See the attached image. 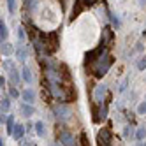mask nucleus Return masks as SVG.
<instances>
[{"instance_id": "f257e3e1", "label": "nucleus", "mask_w": 146, "mask_h": 146, "mask_svg": "<svg viewBox=\"0 0 146 146\" xmlns=\"http://www.w3.org/2000/svg\"><path fill=\"white\" fill-rule=\"evenodd\" d=\"M113 65V56L109 55V51H106L102 56H99L95 62L92 64V72H93V76L95 78H102V76H106L109 69Z\"/></svg>"}, {"instance_id": "f03ea898", "label": "nucleus", "mask_w": 146, "mask_h": 146, "mask_svg": "<svg viewBox=\"0 0 146 146\" xmlns=\"http://www.w3.org/2000/svg\"><path fill=\"white\" fill-rule=\"evenodd\" d=\"M53 114H55V118L58 120V121H62V123H65V121H69L70 120V116H72V108L69 106V104H56V106L53 108Z\"/></svg>"}, {"instance_id": "7ed1b4c3", "label": "nucleus", "mask_w": 146, "mask_h": 146, "mask_svg": "<svg viewBox=\"0 0 146 146\" xmlns=\"http://www.w3.org/2000/svg\"><path fill=\"white\" fill-rule=\"evenodd\" d=\"M46 83H48V90H49V93L53 95L56 100H67V95H65V92H64V88L60 86V83H53V81H48L46 79Z\"/></svg>"}, {"instance_id": "20e7f679", "label": "nucleus", "mask_w": 146, "mask_h": 146, "mask_svg": "<svg viewBox=\"0 0 146 146\" xmlns=\"http://www.w3.org/2000/svg\"><path fill=\"white\" fill-rule=\"evenodd\" d=\"M113 39H114V30L109 27V25H106L102 28V34H100V42L104 44V46H111L113 44Z\"/></svg>"}, {"instance_id": "39448f33", "label": "nucleus", "mask_w": 146, "mask_h": 146, "mask_svg": "<svg viewBox=\"0 0 146 146\" xmlns=\"http://www.w3.org/2000/svg\"><path fill=\"white\" fill-rule=\"evenodd\" d=\"M106 93H108V85H106V83L97 85L95 92H93V102H95V104H102V100L106 99Z\"/></svg>"}, {"instance_id": "423d86ee", "label": "nucleus", "mask_w": 146, "mask_h": 146, "mask_svg": "<svg viewBox=\"0 0 146 146\" xmlns=\"http://www.w3.org/2000/svg\"><path fill=\"white\" fill-rule=\"evenodd\" d=\"M46 48H48V53H55L58 49V34L56 32H51L46 35Z\"/></svg>"}, {"instance_id": "0eeeda50", "label": "nucleus", "mask_w": 146, "mask_h": 146, "mask_svg": "<svg viewBox=\"0 0 146 146\" xmlns=\"http://www.w3.org/2000/svg\"><path fill=\"white\" fill-rule=\"evenodd\" d=\"M97 143L100 146H109L111 144V130L106 129V127H102L97 134Z\"/></svg>"}, {"instance_id": "6e6552de", "label": "nucleus", "mask_w": 146, "mask_h": 146, "mask_svg": "<svg viewBox=\"0 0 146 146\" xmlns=\"http://www.w3.org/2000/svg\"><path fill=\"white\" fill-rule=\"evenodd\" d=\"M44 76L48 81H53V83H62V72L56 67H46L44 70Z\"/></svg>"}, {"instance_id": "1a4fd4ad", "label": "nucleus", "mask_w": 146, "mask_h": 146, "mask_svg": "<svg viewBox=\"0 0 146 146\" xmlns=\"http://www.w3.org/2000/svg\"><path fill=\"white\" fill-rule=\"evenodd\" d=\"M58 144H64V146H72V144H76V137H74V135H72L70 132L64 130V132H60Z\"/></svg>"}, {"instance_id": "9d476101", "label": "nucleus", "mask_w": 146, "mask_h": 146, "mask_svg": "<svg viewBox=\"0 0 146 146\" xmlns=\"http://www.w3.org/2000/svg\"><path fill=\"white\" fill-rule=\"evenodd\" d=\"M19 113H21V116H25V118H30V116H32V114L35 113V109H34V104H28V102L19 104Z\"/></svg>"}, {"instance_id": "9b49d317", "label": "nucleus", "mask_w": 146, "mask_h": 146, "mask_svg": "<svg viewBox=\"0 0 146 146\" xmlns=\"http://www.w3.org/2000/svg\"><path fill=\"white\" fill-rule=\"evenodd\" d=\"M13 137L16 139V141H21L23 139V135H25V125H21V123H16L14 125V129H13Z\"/></svg>"}, {"instance_id": "f8f14e48", "label": "nucleus", "mask_w": 146, "mask_h": 146, "mask_svg": "<svg viewBox=\"0 0 146 146\" xmlns=\"http://www.w3.org/2000/svg\"><path fill=\"white\" fill-rule=\"evenodd\" d=\"M9 79H11V85H19V81H21L23 79V74H19V72H18V69L14 67V69H11V70H9Z\"/></svg>"}, {"instance_id": "ddd939ff", "label": "nucleus", "mask_w": 146, "mask_h": 146, "mask_svg": "<svg viewBox=\"0 0 146 146\" xmlns=\"http://www.w3.org/2000/svg\"><path fill=\"white\" fill-rule=\"evenodd\" d=\"M21 99H23V102L34 104V102H35V92H34L32 88H27V90H23V93H21Z\"/></svg>"}, {"instance_id": "4468645a", "label": "nucleus", "mask_w": 146, "mask_h": 146, "mask_svg": "<svg viewBox=\"0 0 146 146\" xmlns=\"http://www.w3.org/2000/svg\"><path fill=\"white\" fill-rule=\"evenodd\" d=\"M21 74H23V81L27 83V85H32V81H34V74H32V69L25 65V67L21 69Z\"/></svg>"}, {"instance_id": "2eb2a0df", "label": "nucleus", "mask_w": 146, "mask_h": 146, "mask_svg": "<svg viewBox=\"0 0 146 146\" xmlns=\"http://www.w3.org/2000/svg\"><path fill=\"white\" fill-rule=\"evenodd\" d=\"M16 56H18V60L19 62H25L27 60V49L23 48V40L18 44V48H16Z\"/></svg>"}, {"instance_id": "dca6fc26", "label": "nucleus", "mask_w": 146, "mask_h": 146, "mask_svg": "<svg viewBox=\"0 0 146 146\" xmlns=\"http://www.w3.org/2000/svg\"><path fill=\"white\" fill-rule=\"evenodd\" d=\"M11 95H4L2 97V102H0V109H2V113H7L9 108H11Z\"/></svg>"}, {"instance_id": "f3484780", "label": "nucleus", "mask_w": 146, "mask_h": 146, "mask_svg": "<svg viewBox=\"0 0 146 146\" xmlns=\"http://www.w3.org/2000/svg\"><path fill=\"white\" fill-rule=\"evenodd\" d=\"M34 127H35V132H37L39 137H46V127H44V121H40V120L35 121Z\"/></svg>"}, {"instance_id": "a211bd4d", "label": "nucleus", "mask_w": 146, "mask_h": 146, "mask_svg": "<svg viewBox=\"0 0 146 146\" xmlns=\"http://www.w3.org/2000/svg\"><path fill=\"white\" fill-rule=\"evenodd\" d=\"M7 37H9V30H7V25L4 23V19H2V21H0V40L5 42Z\"/></svg>"}, {"instance_id": "6ab92c4d", "label": "nucleus", "mask_w": 146, "mask_h": 146, "mask_svg": "<svg viewBox=\"0 0 146 146\" xmlns=\"http://www.w3.org/2000/svg\"><path fill=\"white\" fill-rule=\"evenodd\" d=\"M2 55L4 56H11L13 55V46L9 44L7 40H5V42H2Z\"/></svg>"}, {"instance_id": "aec40b11", "label": "nucleus", "mask_w": 146, "mask_h": 146, "mask_svg": "<svg viewBox=\"0 0 146 146\" xmlns=\"http://www.w3.org/2000/svg\"><path fill=\"white\" fill-rule=\"evenodd\" d=\"M39 5V0H25V9L27 11H35Z\"/></svg>"}, {"instance_id": "412c9836", "label": "nucleus", "mask_w": 146, "mask_h": 146, "mask_svg": "<svg viewBox=\"0 0 146 146\" xmlns=\"http://www.w3.org/2000/svg\"><path fill=\"white\" fill-rule=\"evenodd\" d=\"M144 137H146V127H144V125H141V127L135 130V139H137V141H143Z\"/></svg>"}, {"instance_id": "4be33fe9", "label": "nucleus", "mask_w": 146, "mask_h": 146, "mask_svg": "<svg viewBox=\"0 0 146 146\" xmlns=\"http://www.w3.org/2000/svg\"><path fill=\"white\" fill-rule=\"evenodd\" d=\"M83 11V4H81V0H76V7L72 9V18L70 19H74V18H78V14Z\"/></svg>"}, {"instance_id": "5701e85b", "label": "nucleus", "mask_w": 146, "mask_h": 146, "mask_svg": "<svg viewBox=\"0 0 146 146\" xmlns=\"http://www.w3.org/2000/svg\"><path fill=\"white\" fill-rule=\"evenodd\" d=\"M14 125H16V123H14V116H9L7 121H5V127H7V132H9V134H13Z\"/></svg>"}, {"instance_id": "b1692460", "label": "nucleus", "mask_w": 146, "mask_h": 146, "mask_svg": "<svg viewBox=\"0 0 146 146\" xmlns=\"http://www.w3.org/2000/svg\"><path fill=\"white\" fill-rule=\"evenodd\" d=\"M108 116V106H104V108H100V111H99V116L95 118V121H100V120H104Z\"/></svg>"}, {"instance_id": "393cba45", "label": "nucleus", "mask_w": 146, "mask_h": 146, "mask_svg": "<svg viewBox=\"0 0 146 146\" xmlns=\"http://www.w3.org/2000/svg\"><path fill=\"white\" fill-rule=\"evenodd\" d=\"M2 69L9 72V70H11V69H14V62H13V60H5L4 64H2Z\"/></svg>"}, {"instance_id": "a878e982", "label": "nucleus", "mask_w": 146, "mask_h": 146, "mask_svg": "<svg viewBox=\"0 0 146 146\" xmlns=\"http://www.w3.org/2000/svg\"><path fill=\"white\" fill-rule=\"evenodd\" d=\"M9 95H11L13 99H18V97H19V92H18L16 85H13V86H9Z\"/></svg>"}, {"instance_id": "bb28decb", "label": "nucleus", "mask_w": 146, "mask_h": 146, "mask_svg": "<svg viewBox=\"0 0 146 146\" xmlns=\"http://www.w3.org/2000/svg\"><path fill=\"white\" fill-rule=\"evenodd\" d=\"M7 9H9L11 14H14V11H16V0H7Z\"/></svg>"}, {"instance_id": "cd10ccee", "label": "nucleus", "mask_w": 146, "mask_h": 146, "mask_svg": "<svg viewBox=\"0 0 146 146\" xmlns=\"http://www.w3.org/2000/svg\"><path fill=\"white\" fill-rule=\"evenodd\" d=\"M137 114H146V100L137 106Z\"/></svg>"}, {"instance_id": "c85d7f7f", "label": "nucleus", "mask_w": 146, "mask_h": 146, "mask_svg": "<svg viewBox=\"0 0 146 146\" xmlns=\"http://www.w3.org/2000/svg\"><path fill=\"white\" fill-rule=\"evenodd\" d=\"M137 69H139V70H144V69H146V56L137 62Z\"/></svg>"}, {"instance_id": "c756f323", "label": "nucleus", "mask_w": 146, "mask_h": 146, "mask_svg": "<svg viewBox=\"0 0 146 146\" xmlns=\"http://www.w3.org/2000/svg\"><path fill=\"white\" fill-rule=\"evenodd\" d=\"M111 21H113V25H114V27H116V28L120 27V21H118V18H116V16H114V14H111Z\"/></svg>"}, {"instance_id": "7c9ffc66", "label": "nucleus", "mask_w": 146, "mask_h": 146, "mask_svg": "<svg viewBox=\"0 0 146 146\" xmlns=\"http://www.w3.org/2000/svg\"><path fill=\"white\" fill-rule=\"evenodd\" d=\"M18 37H19V40H25V32H23V28H18Z\"/></svg>"}, {"instance_id": "2f4dec72", "label": "nucleus", "mask_w": 146, "mask_h": 146, "mask_svg": "<svg viewBox=\"0 0 146 146\" xmlns=\"http://www.w3.org/2000/svg\"><path fill=\"white\" fill-rule=\"evenodd\" d=\"M132 127H125V130H123V135L125 137H129V135H132V130H130Z\"/></svg>"}, {"instance_id": "473e14b6", "label": "nucleus", "mask_w": 146, "mask_h": 146, "mask_svg": "<svg viewBox=\"0 0 146 146\" xmlns=\"http://www.w3.org/2000/svg\"><path fill=\"white\" fill-rule=\"evenodd\" d=\"M127 83H129V79H125V81L121 83V85H120V92H123L125 88H127Z\"/></svg>"}, {"instance_id": "72a5a7b5", "label": "nucleus", "mask_w": 146, "mask_h": 146, "mask_svg": "<svg viewBox=\"0 0 146 146\" xmlns=\"http://www.w3.org/2000/svg\"><path fill=\"white\" fill-rule=\"evenodd\" d=\"M97 2H99V0H85V4H86V5H95Z\"/></svg>"}, {"instance_id": "f704fd0d", "label": "nucleus", "mask_w": 146, "mask_h": 146, "mask_svg": "<svg viewBox=\"0 0 146 146\" xmlns=\"http://www.w3.org/2000/svg\"><path fill=\"white\" fill-rule=\"evenodd\" d=\"M21 144H25V146H28V144H32V141H28V139H21Z\"/></svg>"}, {"instance_id": "c9c22d12", "label": "nucleus", "mask_w": 146, "mask_h": 146, "mask_svg": "<svg viewBox=\"0 0 146 146\" xmlns=\"http://www.w3.org/2000/svg\"><path fill=\"white\" fill-rule=\"evenodd\" d=\"M0 85H2V88L5 86V78H4V76H2V78H0Z\"/></svg>"}, {"instance_id": "e433bc0d", "label": "nucleus", "mask_w": 146, "mask_h": 146, "mask_svg": "<svg viewBox=\"0 0 146 146\" xmlns=\"http://www.w3.org/2000/svg\"><path fill=\"white\" fill-rule=\"evenodd\" d=\"M139 5L141 7H146V0H139Z\"/></svg>"}, {"instance_id": "4c0bfd02", "label": "nucleus", "mask_w": 146, "mask_h": 146, "mask_svg": "<svg viewBox=\"0 0 146 146\" xmlns=\"http://www.w3.org/2000/svg\"><path fill=\"white\" fill-rule=\"evenodd\" d=\"M144 144H146V143H144Z\"/></svg>"}]
</instances>
